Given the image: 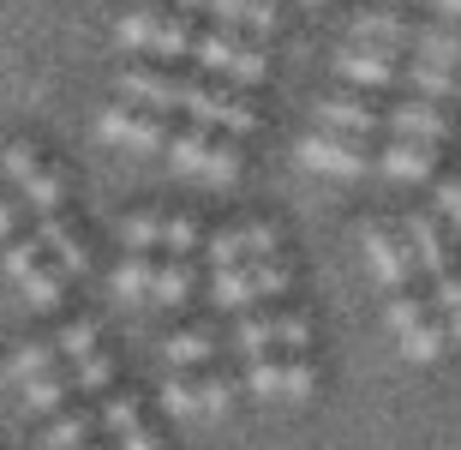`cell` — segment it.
<instances>
[{"label": "cell", "instance_id": "8992f818", "mask_svg": "<svg viewBox=\"0 0 461 450\" xmlns=\"http://www.w3.org/2000/svg\"><path fill=\"white\" fill-rule=\"evenodd\" d=\"M168 162L174 174H186L198 187H234L240 180V144L222 133H204V126H180L168 139Z\"/></svg>", "mask_w": 461, "mask_h": 450}, {"label": "cell", "instance_id": "52a82bcc", "mask_svg": "<svg viewBox=\"0 0 461 450\" xmlns=\"http://www.w3.org/2000/svg\"><path fill=\"white\" fill-rule=\"evenodd\" d=\"M240 402V372H222V366H204V372H168L162 384V409L180 420H210L228 415Z\"/></svg>", "mask_w": 461, "mask_h": 450}, {"label": "cell", "instance_id": "2e32d148", "mask_svg": "<svg viewBox=\"0 0 461 450\" xmlns=\"http://www.w3.org/2000/svg\"><path fill=\"white\" fill-rule=\"evenodd\" d=\"M96 133L108 144H132V151H168V115H156V108H138V103H108L96 115Z\"/></svg>", "mask_w": 461, "mask_h": 450}, {"label": "cell", "instance_id": "6da1fadb", "mask_svg": "<svg viewBox=\"0 0 461 450\" xmlns=\"http://www.w3.org/2000/svg\"><path fill=\"white\" fill-rule=\"evenodd\" d=\"M120 103L156 108V115H186L192 126L204 133H252L258 108L240 96V90L216 85V78H198V72H162V67H132L120 72Z\"/></svg>", "mask_w": 461, "mask_h": 450}, {"label": "cell", "instance_id": "8fae6325", "mask_svg": "<svg viewBox=\"0 0 461 450\" xmlns=\"http://www.w3.org/2000/svg\"><path fill=\"white\" fill-rule=\"evenodd\" d=\"M186 60H192L198 72H216V78H228V85H258V78L270 72V60H264L252 42H240V36H228V31H192Z\"/></svg>", "mask_w": 461, "mask_h": 450}, {"label": "cell", "instance_id": "83f0119b", "mask_svg": "<svg viewBox=\"0 0 461 450\" xmlns=\"http://www.w3.org/2000/svg\"><path fill=\"white\" fill-rule=\"evenodd\" d=\"M72 384H78V397H108V390H114V361H108L103 348L85 354V361L72 366Z\"/></svg>", "mask_w": 461, "mask_h": 450}, {"label": "cell", "instance_id": "7402d4cb", "mask_svg": "<svg viewBox=\"0 0 461 450\" xmlns=\"http://www.w3.org/2000/svg\"><path fill=\"white\" fill-rule=\"evenodd\" d=\"M0 366H6V384H18V390H24L31 379H49V372H60L67 361H60V348H54V343H18Z\"/></svg>", "mask_w": 461, "mask_h": 450}, {"label": "cell", "instance_id": "8d00e7d4", "mask_svg": "<svg viewBox=\"0 0 461 450\" xmlns=\"http://www.w3.org/2000/svg\"><path fill=\"white\" fill-rule=\"evenodd\" d=\"M0 384H6V366H0Z\"/></svg>", "mask_w": 461, "mask_h": 450}, {"label": "cell", "instance_id": "9a60e30c", "mask_svg": "<svg viewBox=\"0 0 461 450\" xmlns=\"http://www.w3.org/2000/svg\"><path fill=\"white\" fill-rule=\"evenodd\" d=\"M366 271L384 295H408L413 289V253H408V234L390 223H366Z\"/></svg>", "mask_w": 461, "mask_h": 450}, {"label": "cell", "instance_id": "ac0fdd59", "mask_svg": "<svg viewBox=\"0 0 461 450\" xmlns=\"http://www.w3.org/2000/svg\"><path fill=\"white\" fill-rule=\"evenodd\" d=\"M204 18H216V31H228V36H234V31L264 36V31H276V24H282L276 0H210Z\"/></svg>", "mask_w": 461, "mask_h": 450}, {"label": "cell", "instance_id": "44dd1931", "mask_svg": "<svg viewBox=\"0 0 461 450\" xmlns=\"http://www.w3.org/2000/svg\"><path fill=\"white\" fill-rule=\"evenodd\" d=\"M162 354H168L174 372H204V366L216 361V330H210V325H186V330H174L168 343H162Z\"/></svg>", "mask_w": 461, "mask_h": 450}, {"label": "cell", "instance_id": "5bb4252c", "mask_svg": "<svg viewBox=\"0 0 461 450\" xmlns=\"http://www.w3.org/2000/svg\"><path fill=\"white\" fill-rule=\"evenodd\" d=\"M240 390H252L264 402H306L318 390V366L306 354H264V361H246Z\"/></svg>", "mask_w": 461, "mask_h": 450}, {"label": "cell", "instance_id": "d4e9b609", "mask_svg": "<svg viewBox=\"0 0 461 450\" xmlns=\"http://www.w3.org/2000/svg\"><path fill=\"white\" fill-rule=\"evenodd\" d=\"M132 427H144V409H138L132 390H108V397H96V433H132Z\"/></svg>", "mask_w": 461, "mask_h": 450}, {"label": "cell", "instance_id": "484cf974", "mask_svg": "<svg viewBox=\"0 0 461 450\" xmlns=\"http://www.w3.org/2000/svg\"><path fill=\"white\" fill-rule=\"evenodd\" d=\"M67 271H60V264H54V259H42V264H36V271H31V277H24V282H18V289H24V295H31V307H42V312H54V307H60V295H67Z\"/></svg>", "mask_w": 461, "mask_h": 450}, {"label": "cell", "instance_id": "7c38bea8", "mask_svg": "<svg viewBox=\"0 0 461 450\" xmlns=\"http://www.w3.org/2000/svg\"><path fill=\"white\" fill-rule=\"evenodd\" d=\"M198 241H204L198 223L180 216V210H132V216L120 223V246H126V253H144V259H156V253L180 259V253H192Z\"/></svg>", "mask_w": 461, "mask_h": 450}, {"label": "cell", "instance_id": "e575fe53", "mask_svg": "<svg viewBox=\"0 0 461 450\" xmlns=\"http://www.w3.org/2000/svg\"><path fill=\"white\" fill-rule=\"evenodd\" d=\"M431 6H444V13H461V0H431Z\"/></svg>", "mask_w": 461, "mask_h": 450}, {"label": "cell", "instance_id": "603a6c76", "mask_svg": "<svg viewBox=\"0 0 461 450\" xmlns=\"http://www.w3.org/2000/svg\"><path fill=\"white\" fill-rule=\"evenodd\" d=\"M67 397H78V384H72V366H60V372H49V379H31L24 384V409L31 415H60V402Z\"/></svg>", "mask_w": 461, "mask_h": 450}, {"label": "cell", "instance_id": "d590c367", "mask_svg": "<svg viewBox=\"0 0 461 450\" xmlns=\"http://www.w3.org/2000/svg\"><path fill=\"white\" fill-rule=\"evenodd\" d=\"M85 450H108V445H85Z\"/></svg>", "mask_w": 461, "mask_h": 450}, {"label": "cell", "instance_id": "1f68e13d", "mask_svg": "<svg viewBox=\"0 0 461 450\" xmlns=\"http://www.w3.org/2000/svg\"><path fill=\"white\" fill-rule=\"evenodd\" d=\"M108 450H162V433H156L150 420H144V427H132V433H120Z\"/></svg>", "mask_w": 461, "mask_h": 450}, {"label": "cell", "instance_id": "ffe728a7", "mask_svg": "<svg viewBox=\"0 0 461 450\" xmlns=\"http://www.w3.org/2000/svg\"><path fill=\"white\" fill-rule=\"evenodd\" d=\"M36 246L49 253L67 277H85V264H90V253H85V241L72 234V223L67 216H36Z\"/></svg>", "mask_w": 461, "mask_h": 450}, {"label": "cell", "instance_id": "ba28073f", "mask_svg": "<svg viewBox=\"0 0 461 450\" xmlns=\"http://www.w3.org/2000/svg\"><path fill=\"white\" fill-rule=\"evenodd\" d=\"M384 325H390V336H395V348L408 354V361H420V366H431L438 354H444V318H438V307H431L426 295H390L384 300Z\"/></svg>", "mask_w": 461, "mask_h": 450}, {"label": "cell", "instance_id": "7a4b0ae2", "mask_svg": "<svg viewBox=\"0 0 461 450\" xmlns=\"http://www.w3.org/2000/svg\"><path fill=\"white\" fill-rule=\"evenodd\" d=\"M336 72H342L348 85H359V90H402V96H413V103H438V108L456 96V72L449 67L395 60V54H372V49H354V42L336 49Z\"/></svg>", "mask_w": 461, "mask_h": 450}, {"label": "cell", "instance_id": "9c48e42d", "mask_svg": "<svg viewBox=\"0 0 461 450\" xmlns=\"http://www.w3.org/2000/svg\"><path fill=\"white\" fill-rule=\"evenodd\" d=\"M234 354L264 361V354H306L312 348V318L306 312H246L228 336Z\"/></svg>", "mask_w": 461, "mask_h": 450}, {"label": "cell", "instance_id": "cb8c5ba5", "mask_svg": "<svg viewBox=\"0 0 461 450\" xmlns=\"http://www.w3.org/2000/svg\"><path fill=\"white\" fill-rule=\"evenodd\" d=\"M198 289L186 259H156V282H150V307H180V300Z\"/></svg>", "mask_w": 461, "mask_h": 450}, {"label": "cell", "instance_id": "5b68a950", "mask_svg": "<svg viewBox=\"0 0 461 450\" xmlns=\"http://www.w3.org/2000/svg\"><path fill=\"white\" fill-rule=\"evenodd\" d=\"M0 180L18 192V205H31L36 216H60V198H67V174L54 169L36 144L13 139L0 151Z\"/></svg>", "mask_w": 461, "mask_h": 450}, {"label": "cell", "instance_id": "30bf717a", "mask_svg": "<svg viewBox=\"0 0 461 450\" xmlns=\"http://www.w3.org/2000/svg\"><path fill=\"white\" fill-rule=\"evenodd\" d=\"M192 18L168 13V6H138V13H120L114 36L126 42V49L138 54H156V60H186V42H192Z\"/></svg>", "mask_w": 461, "mask_h": 450}, {"label": "cell", "instance_id": "4dcf8cb0", "mask_svg": "<svg viewBox=\"0 0 461 450\" xmlns=\"http://www.w3.org/2000/svg\"><path fill=\"white\" fill-rule=\"evenodd\" d=\"M438 216L461 234V180H438Z\"/></svg>", "mask_w": 461, "mask_h": 450}, {"label": "cell", "instance_id": "e0dca14e", "mask_svg": "<svg viewBox=\"0 0 461 450\" xmlns=\"http://www.w3.org/2000/svg\"><path fill=\"white\" fill-rule=\"evenodd\" d=\"M204 246H210V259H216V271H228V264L276 259L282 234H276V223H240V228H222V234H210Z\"/></svg>", "mask_w": 461, "mask_h": 450}, {"label": "cell", "instance_id": "d6986e66", "mask_svg": "<svg viewBox=\"0 0 461 450\" xmlns=\"http://www.w3.org/2000/svg\"><path fill=\"white\" fill-rule=\"evenodd\" d=\"M85 445H96V409H60L36 433V450H85Z\"/></svg>", "mask_w": 461, "mask_h": 450}, {"label": "cell", "instance_id": "f546056e", "mask_svg": "<svg viewBox=\"0 0 461 450\" xmlns=\"http://www.w3.org/2000/svg\"><path fill=\"white\" fill-rule=\"evenodd\" d=\"M54 348H60V361H67V366H78L85 354H96L103 343H96V325H85V318H78V325H67L60 336H54Z\"/></svg>", "mask_w": 461, "mask_h": 450}, {"label": "cell", "instance_id": "d6a6232c", "mask_svg": "<svg viewBox=\"0 0 461 450\" xmlns=\"http://www.w3.org/2000/svg\"><path fill=\"white\" fill-rule=\"evenodd\" d=\"M18 234V198H6V187H0V246Z\"/></svg>", "mask_w": 461, "mask_h": 450}, {"label": "cell", "instance_id": "836d02e7", "mask_svg": "<svg viewBox=\"0 0 461 450\" xmlns=\"http://www.w3.org/2000/svg\"><path fill=\"white\" fill-rule=\"evenodd\" d=\"M162 6H168V13H180V18H192V13H204L210 0H162Z\"/></svg>", "mask_w": 461, "mask_h": 450}, {"label": "cell", "instance_id": "277c9868", "mask_svg": "<svg viewBox=\"0 0 461 450\" xmlns=\"http://www.w3.org/2000/svg\"><path fill=\"white\" fill-rule=\"evenodd\" d=\"M402 234H408L413 271H426V282H431V307H438V318H444V336L461 343V264L449 259L444 228L431 223V216H408Z\"/></svg>", "mask_w": 461, "mask_h": 450}, {"label": "cell", "instance_id": "4316f807", "mask_svg": "<svg viewBox=\"0 0 461 450\" xmlns=\"http://www.w3.org/2000/svg\"><path fill=\"white\" fill-rule=\"evenodd\" d=\"M150 282H156V259H144V253H126L114 271V295L120 300H150Z\"/></svg>", "mask_w": 461, "mask_h": 450}, {"label": "cell", "instance_id": "4fadbf2b", "mask_svg": "<svg viewBox=\"0 0 461 450\" xmlns=\"http://www.w3.org/2000/svg\"><path fill=\"white\" fill-rule=\"evenodd\" d=\"M294 289V264L276 253V259H252V264H228L210 277V300L216 307H252V300H270Z\"/></svg>", "mask_w": 461, "mask_h": 450}, {"label": "cell", "instance_id": "f1b7e54d", "mask_svg": "<svg viewBox=\"0 0 461 450\" xmlns=\"http://www.w3.org/2000/svg\"><path fill=\"white\" fill-rule=\"evenodd\" d=\"M42 259H49V253L36 246V234H13V241L0 246V271H6L13 282H24V277H31V271H36Z\"/></svg>", "mask_w": 461, "mask_h": 450}, {"label": "cell", "instance_id": "3957f363", "mask_svg": "<svg viewBox=\"0 0 461 450\" xmlns=\"http://www.w3.org/2000/svg\"><path fill=\"white\" fill-rule=\"evenodd\" d=\"M348 42L372 54H395V60H431V67H456L461 42L431 24H413L402 13H354L348 18Z\"/></svg>", "mask_w": 461, "mask_h": 450}]
</instances>
